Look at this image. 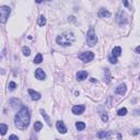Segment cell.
Returning a JSON list of instances; mask_svg holds the SVG:
<instances>
[{
	"label": "cell",
	"instance_id": "5",
	"mask_svg": "<svg viewBox=\"0 0 140 140\" xmlns=\"http://www.w3.org/2000/svg\"><path fill=\"white\" fill-rule=\"evenodd\" d=\"M79 59H81L83 62H90L94 58V54L92 52H83L78 55Z\"/></svg>",
	"mask_w": 140,
	"mask_h": 140
},
{
	"label": "cell",
	"instance_id": "30",
	"mask_svg": "<svg viewBox=\"0 0 140 140\" xmlns=\"http://www.w3.org/2000/svg\"><path fill=\"white\" fill-rule=\"evenodd\" d=\"M124 6L125 7H128V1L127 0H124Z\"/></svg>",
	"mask_w": 140,
	"mask_h": 140
},
{
	"label": "cell",
	"instance_id": "6",
	"mask_svg": "<svg viewBox=\"0 0 140 140\" xmlns=\"http://www.w3.org/2000/svg\"><path fill=\"white\" fill-rule=\"evenodd\" d=\"M84 109H86V107H84V105H74V106H72V113H73L74 115H80L82 114L83 112H84Z\"/></svg>",
	"mask_w": 140,
	"mask_h": 140
},
{
	"label": "cell",
	"instance_id": "7",
	"mask_svg": "<svg viewBox=\"0 0 140 140\" xmlns=\"http://www.w3.org/2000/svg\"><path fill=\"white\" fill-rule=\"evenodd\" d=\"M56 128H57V130L59 131L60 133H67V127L65 126V124H64L62 120H58L57 123H56Z\"/></svg>",
	"mask_w": 140,
	"mask_h": 140
},
{
	"label": "cell",
	"instance_id": "16",
	"mask_svg": "<svg viewBox=\"0 0 140 140\" xmlns=\"http://www.w3.org/2000/svg\"><path fill=\"white\" fill-rule=\"evenodd\" d=\"M97 137L101 138V139H103V138H111V133H108L107 131H100V133H97Z\"/></svg>",
	"mask_w": 140,
	"mask_h": 140
},
{
	"label": "cell",
	"instance_id": "14",
	"mask_svg": "<svg viewBox=\"0 0 140 140\" xmlns=\"http://www.w3.org/2000/svg\"><path fill=\"white\" fill-rule=\"evenodd\" d=\"M112 55H113V56H115V57L120 56V55H121V48L119 47V46L114 47V48H113V50H112Z\"/></svg>",
	"mask_w": 140,
	"mask_h": 140
},
{
	"label": "cell",
	"instance_id": "32",
	"mask_svg": "<svg viewBox=\"0 0 140 140\" xmlns=\"http://www.w3.org/2000/svg\"><path fill=\"white\" fill-rule=\"evenodd\" d=\"M135 114H137V115H140V109H138V111H135Z\"/></svg>",
	"mask_w": 140,
	"mask_h": 140
},
{
	"label": "cell",
	"instance_id": "35",
	"mask_svg": "<svg viewBox=\"0 0 140 140\" xmlns=\"http://www.w3.org/2000/svg\"><path fill=\"white\" fill-rule=\"evenodd\" d=\"M46 1H52V0H46Z\"/></svg>",
	"mask_w": 140,
	"mask_h": 140
},
{
	"label": "cell",
	"instance_id": "13",
	"mask_svg": "<svg viewBox=\"0 0 140 140\" xmlns=\"http://www.w3.org/2000/svg\"><path fill=\"white\" fill-rule=\"evenodd\" d=\"M29 94L31 95V97H32V100H33V101H37V100H40V93L35 92V91L32 90V89H30V90H29Z\"/></svg>",
	"mask_w": 140,
	"mask_h": 140
},
{
	"label": "cell",
	"instance_id": "4",
	"mask_svg": "<svg viewBox=\"0 0 140 140\" xmlns=\"http://www.w3.org/2000/svg\"><path fill=\"white\" fill-rule=\"evenodd\" d=\"M10 12H11V9L9 7H7V6H2V7L0 8V22L2 24L7 22Z\"/></svg>",
	"mask_w": 140,
	"mask_h": 140
},
{
	"label": "cell",
	"instance_id": "28",
	"mask_svg": "<svg viewBox=\"0 0 140 140\" xmlns=\"http://www.w3.org/2000/svg\"><path fill=\"white\" fill-rule=\"evenodd\" d=\"M9 139H17V140H19V137H18V136H15V135H11L9 137Z\"/></svg>",
	"mask_w": 140,
	"mask_h": 140
},
{
	"label": "cell",
	"instance_id": "26",
	"mask_svg": "<svg viewBox=\"0 0 140 140\" xmlns=\"http://www.w3.org/2000/svg\"><path fill=\"white\" fill-rule=\"evenodd\" d=\"M8 88H9V90H14L15 88H17V83L13 82V81H11V82L9 83V86H8Z\"/></svg>",
	"mask_w": 140,
	"mask_h": 140
},
{
	"label": "cell",
	"instance_id": "33",
	"mask_svg": "<svg viewBox=\"0 0 140 140\" xmlns=\"http://www.w3.org/2000/svg\"><path fill=\"white\" fill-rule=\"evenodd\" d=\"M35 1H36V2H37V3H40V2H43V0H35Z\"/></svg>",
	"mask_w": 140,
	"mask_h": 140
},
{
	"label": "cell",
	"instance_id": "27",
	"mask_svg": "<svg viewBox=\"0 0 140 140\" xmlns=\"http://www.w3.org/2000/svg\"><path fill=\"white\" fill-rule=\"evenodd\" d=\"M102 120L105 121V123H106V121L108 120V116H107L106 113H105V114H102Z\"/></svg>",
	"mask_w": 140,
	"mask_h": 140
},
{
	"label": "cell",
	"instance_id": "25",
	"mask_svg": "<svg viewBox=\"0 0 140 140\" xmlns=\"http://www.w3.org/2000/svg\"><path fill=\"white\" fill-rule=\"evenodd\" d=\"M108 60H109V62H111V64H113V65L117 64V59H116V57H115V56H113V55L108 57Z\"/></svg>",
	"mask_w": 140,
	"mask_h": 140
},
{
	"label": "cell",
	"instance_id": "3",
	"mask_svg": "<svg viewBox=\"0 0 140 140\" xmlns=\"http://www.w3.org/2000/svg\"><path fill=\"white\" fill-rule=\"evenodd\" d=\"M87 43H88L89 46H94L95 44L97 43V37H96V34H95L94 30L93 29H90L87 34Z\"/></svg>",
	"mask_w": 140,
	"mask_h": 140
},
{
	"label": "cell",
	"instance_id": "31",
	"mask_svg": "<svg viewBox=\"0 0 140 140\" xmlns=\"http://www.w3.org/2000/svg\"><path fill=\"white\" fill-rule=\"evenodd\" d=\"M136 53H138V54H140V46H138V47L136 48Z\"/></svg>",
	"mask_w": 140,
	"mask_h": 140
},
{
	"label": "cell",
	"instance_id": "10",
	"mask_svg": "<svg viewBox=\"0 0 140 140\" xmlns=\"http://www.w3.org/2000/svg\"><path fill=\"white\" fill-rule=\"evenodd\" d=\"M35 77L38 80H44L46 78V73L44 72L43 69H36L35 70Z\"/></svg>",
	"mask_w": 140,
	"mask_h": 140
},
{
	"label": "cell",
	"instance_id": "8",
	"mask_svg": "<svg viewBox=\"0 0 140 140\" xmlns=\"http://www.w3.org/2000/svg\"><path fill=\"white\" fill-rule=\"evenodd\" d=\"M97 14H99V17H100V18H103V19H107V18H111V12H109L108 10L104 9V8H102V9L99 10Z\"/></svg>",
	"mask_w": 140,
	"mask_h": 140
},
{
	"label": "cell",
	"instance_id": "29",
	"mask_svg": "<svg viewBox=\"0 0 140 140\" xmlns=\"http://www.w3.org/2000/svg\"><path fill=\"white\" fill-rule=\"evenodd\" d=\"M139 131H140L139 129H135V130H133V135H137V133H139Z\"/></svg>",
	"mask_w": 140,
	"mask_h": 140
},
{
	"label": "cell",
	"instance_id": "1",
	"mask_svg": "<svg viewBox=\"0 0 140 140\" xmlns=\"http://www.w3.org/2000/svg\"><path fill=\"white\" fill-rule=\"evenodd\" d=\"M30 121H31V114L27 107L23 106L18 114L15 115L14 118V124L17 126V128L20 130H25L27 127L30 126Z\"/></svg>",
	"mask_w": 140,
	"mask_h": 140
},
{
	"label": "cell",
	"instance_id": "19",
	"mask_svg": "<svg viewBox=\"0 0 140 140\" xmlns=\"http://www.w3.org/2000/svg\"><path fill=\"white\" fill-rule=\"evenodd\" d=\"M40 113H42V116H43L44 118H45V120H46V123L48 124V126H50V125H52V123H50V119H49V117L47 116V114H46V113H45V111H44V109H40Z\"/></svg>",
	"mask_w": 140,
	"mask_h": 140
},
{
	"label": "cell",
	"instance_id": "34",
	"mask_svg": "<svg viewBox=\"0 0 140 140\" xmlns=\"http://www.w3.org/2000/svg\"><path fill=\"white\" fill-rule=\"evenodd\" d=\"M91 82H96V80H95V79H93V78H92V79H91Z\"/></svg>",
	"mask_w": 140,
	"mask_h": 140
},
{
	"label": "cell",
	"instance_id": "2",
	"mask_svg": "<svg viewBox=\"0 0 140 140\" xmlns=\"http://www.w3.org/2000/svg\"><path fill=\"white\" fill-rule=\"evenodd\" d=\"M74 40H76V37H74L72 32H65V33L57 36L56 42L60 46H70L73 44Z\"/></svg>",
	"mask_w": 140,
	"mask_h": 140
},
{
	"label": "cell",
	"instance_id": "23",
	"mask_svg": "<svg viewBox=\"0 0 140 140\" xmlns=\"http://www.w3.org/2000/svg\"><path fill=\"white\" fill-rule=\"evenodd\" d=\"M0 127H1V135L3 136L8 131V126L6 125V124L2 123V124H0Z\"/></svg>",
	"mask_w": 140,
	"mask_h": 140
},
{
	"label": "cell",
	"instance_id": "21",
	"mask_svg": "<svg viewBox=\"0 0 140 140\" xmlns=\"http://www.w3.org/2000/svg\"><path fill=\"white\" fill-rule=\"evenodd\" d=\"M42 61H43V56H42V54H37L35 56V58H34V62L35 64H40Z\"/></svg>",
	"mask_w": 140,
	"mask_h": 140
},
{
	"label": "cell",
	"instance_id": "24",
	"mask_svg": "<svg viewBox=\"0 0 140 140\" xmlns=\"http://www.w3.org/2000/svg\"><path fill=\"white\" fill-rule=\"evenodd\" d=\"M22 52H23L24 56H30V54H31V49H30L29 47H26V46H24V47L22 48Z\"/></svg>",
	"mask_w": 140,
	"mask_h": 140
},
{
	"label": "cell",
	"instance_id": "17",
	"mask_svg": "<svg viewBox=\"0 0 140 140\" xmlns=\"http://www.w3.org/2000/svg\"><path fill=\"white\" fill-rule=\"evenodd\" d=\"M37 24H38L40 26H44V25L46 24V19H45V17H44V15H40V17L38 18Z\"/></svg>",
	"mask_w": 140,
	"mask_h": 140
},
{
	"label": "cell",
	"instance_id": "15",
	"mask_svg": "<svg viewBox=\"0 0 140 140\" xmlns=\"http://www.w3.org/2000/svg\"><path fill=\"white\" fill-rule=\"evenodd\" d=\"M104 81L106 83H109L111 82V72H109V69H105L104 71Z\"/></svg>",
	"mask_w": 140,
	"mask_h": 140
},
{
	"label": "cell",
	"instance_id": "11",
	"mask_svg": "<svg viewBox=\"0 0 140 140\" xmlns=\"http://www.w3.org/2000/svg\"><path fill=\"white\" fill-rule=\"evenodd\" d=\"M126 90H127V88H126V84L125 83H121V84H119L118 87L116 88V94H119V95H124L126 93Z\"/></svg>",
	"mask_w": 140,
	"mask_h": 140
},
{
	"label": "cell",
	"instance_id": "22",
	"mask_svg": "<svg viewBox=\"0 0 140 140\" xmlns=\"http://www.w3.org/2000/svg\"><path fill=\"white\" fill-rule=\"evenodd\" d=\"M126 114H127V108H125V107L118 109V112H117V115L118 116H125Z\"/></svg>",
	"mask_w": 140,
	"mask_h": 140
},
{
	"label": "cell",
	"instance_id": "36",
	"mask_svg": "<svg viewBox=\"0 0 140 140\" xmlns=\"http://www.w3.org/2000/svg\"><path fill=\"white\" fill-rule=\"evenodd\" d=\"M139 81H140V77H139Z\"/></svg>",
	"mask_w": 140,
	"mask_h": 140
},
{
	"label": "cell",
	"instance_id": "20",
	"mask_svg": "<svg viewBox=\"0 0 140 140\" xmlns=\"http://www.w3.org/2000/svg\"><path fill=\"white\" fill-rule=\"evenodd\" d=\"M42 128H43V124L40 123V121H36V123L34 124V130H35L36 133L40 131Z\"/></svg>",
	"mask_w": 140,
	"mask_h": 140
},
{
	"label": "cell",
	"instance_id": "9",
	"mask_svg": "<svg viewBox=\"0 0 140 140\" xmlns=\"http://www.w3.org/2000/svg\"><path fill=\"white\" fill-rule=\"evenodd\" d=\"M126 21H127V19H126V13L120 11L118 13V15H117V22H118L119 25H123V24L126 23Z\"/></svg>",
	"mask_w": 140,
	"mask_h": 140
},
{
	"label": "cell",
	"instance_id": "12",
	"mask_svg": "<svg viewBox=\"0 0 140 140\" xmlns=\"http://www.w3.org/2000/svg\"><path fill=\"white\" fill-rule=\"evenodd\" d=\"M87 77H88V71L82 70V71L77 72V80L79 81H83L84 79H87Z\"/></svg>",
	"mask_w": 140,
	"mask_h": 140
},
{
	"label": "cell",
	"instance_id": "18",
	"mask_svg": "<svg viewBox=\"0 0 140 140\" xmlns=\"http://www.w3.org/2000/svg\"><path fill=\"white\" fill-rule=\"evenodd\" d=\"M76 128L78 129L79 131H80V130H83V129L86 128V124L82 123V121H78V123H76Z\"/></svg>",
	"mask_w": 140,
	"mask_h": 140
}]
</instances>
